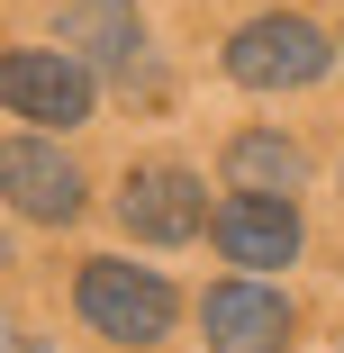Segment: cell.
<instances>
[{"label": "cell", "mask_w": 344, "mask_h": 353, "mask_svg": "<svg viewBox=\"0 0 344 353\" xmlns=\"http://www.w3.org/2000/svg\"><path fill=\"white\" fill-rule=\"evenodd\" d=\"M73 308H82V326H91V335L136 344V353H145V344H163V335H172V317H181L172 281H163V272H145V263H118V254L82 263Z\"/></svg>", "instance_id": "obj_1"}, {"label": "cell", "mask_w": 344, "mask_h": 353, "mask_svg": "<svg viewBox=\"0 0 344 353\" xmlns=\"http://www.w3.org/2000/svg\"><path fill=\"white\" fill-rule=\"evenodd\" d=\"M326 63H335V46H326V28L299 19V10L245 19V28L227 37V73H236L245 91H299V82L326 73Z\"/></svg>", "instance_id": "obj_2"}, {"label": "cell", "mask_w": 344, "mask_h": 353, "mask_svg": "<svg viewBox=\"0 0 344 353\" xmlns=\"http://www.w3.org/2000/svg\"><path fill=\"white\" fill-rule=\"evenodd\" d=\"M0 109L37 127H82L91 118V73L63 46H10L0 54Z\"/></svg>", "instance_id": "obj_3"}, {"label": "cell", "mask_w": 344, "mask_h": 353, "mask_svg": "<svg viewBox=\"0 0 344 353\" xmlns=\"http://www.w3.org/2000/svg\"><path fill=\"white\" fill-rule=\"evenodd\" d=\"M118 218L145 245H190L199 227H209V181L181 172V163H136L127 190H118Z\"/></svg>", "instance_id": "obj_4"}, {"label": "cell", "mask_w": 344, "mask_h": 353, "mask_svg": "<svg viewBox=\"0 0 344 353\" xmlns=\"http://www.w3.org/2000/svg\"><path fill=\"white\" fill-rule=\"evenodd\" d=\"M0 199L19 208V218L37 227H63V218H82V172L63 145H45V136H10L0 145Z\"/></svg>", "instance_id": "obj_5"}, {"label": "cell", "mask_w": 344, "mask_h": 353, "mask_svg": "<svg viewBox=\"0 0 344 353\" xmlns=\"http://www.w3.org/2000/svg\"><path fill=\"white\" fill-rule=\"evenodd\" d=\"M209 236L245 272H281V263H299V208L290 199H263V190H227L209 208Z\"/></svg>", "instance_id": "obj_6"}, {"label": "cell", "mask_w": 344, "mask_h": 353, "mask_svg": "<svg viewBox=\"0 0 344 353\" xmlns=\"http://www.w3.org/2000/svg\"><path fill=\"white\" fill-rule=\"evenodd\" d=\"M199 326H209V353H281L299 317H290L281 290H263L254 272H236V281H218L199 299Z\"/></svg>", "instance_id": "obj_7"}, {"label": "cell", "mask_w": 344, "mask_h": 353, "mask_svg": "<svg viewBox=\"0 0 344 353\" xmlns=\"http://www.w3.org/2000/svg\"><path fill=\"white\" fill-rule=\"evenodd\" d=\"M54 37H63V54H73L82 73H136V63H145V19H136V0H63Z\"/></svg>", "instance_id": "obj_8"}, {"label": "cell", "mask_w": 344, "mask_h": 353, "mask_svg": "<svg viewBox=\"0 0 344 353\" xmlns=\"http://www.w3.org/2000/svg\"><path fill=\"white\" fill-rule=\"evenodd\" d=\"M299 172H308V154L290 145L281 127H245L236 145H227V181H236V190H263V199H290V190H299Z\"/></svg>", "instance_id": "obj_9"}, {"label": "cell", "mask_w": 344, "mask_h": 353, "mask_svg": "<svg viewBox=\"0 0 344 353\" xmlns=\"http://www.w3.org/2000/svg\"><path fill=\"white\" fill-rule=\"evenodd\" d=\"M0 353H54V344H37L28 326H0Z\"/></svg>", "instance_id": "obj_10"}, {"label": "cell", "mask_w": 344, "mask_h": 353, "mask_svg": "<svg viewBox=\"0 0 344 353\" xmlns=\"http://www.w3.org/2000/svg\"><path fill=\"white\" fill-rule=\"evenodd\" d=\"M0 263H10V236H0Z\"/></svg>", "instance_id": "obj_11"}]
</instances>
